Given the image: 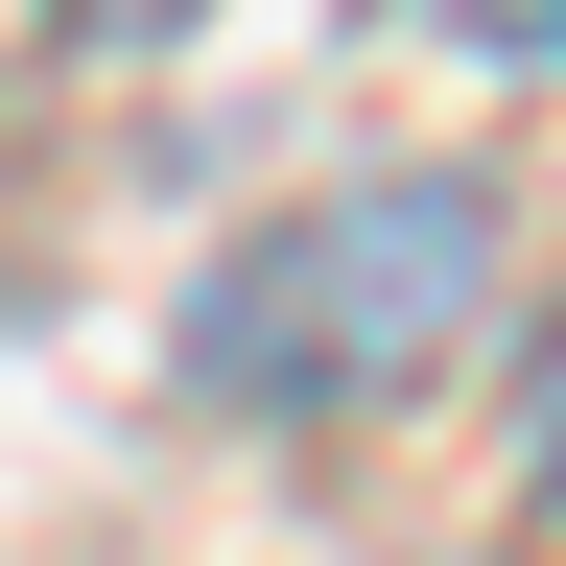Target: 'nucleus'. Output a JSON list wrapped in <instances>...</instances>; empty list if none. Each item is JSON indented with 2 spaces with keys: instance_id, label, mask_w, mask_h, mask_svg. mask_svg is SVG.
Masks as SVG:
<instances>
[{
  "instance_id": "2",
  "label": "nucleus",
  "mask_w": 566,
  "mask_h": 566,
  "mask_svg": "<svg viewBox=\"0 0 566 566\" xmlns=\"http://www.w3.org/2000/svg\"><path fill=\"white\" fill-rule=\"evenodd\" d=\"M543 472H566V331H543Z\"/></svg>"
},
{
  "instance_id": "1",
  "label": "nucleus",
  "mask_w": 566,
  "mask_h": 566,
  "mask_svg": "<svg viewBox=\"0 0 566 566\" xmlns=\"http://www.w3.org/2000/svg\"><path fill=\"white\" fill-rule=\"evenodd\" d=\"M283 307H331L307 354H283V401H401V378H424V331L472 307V212H449V189H354L331 237H307V260H260L212 331H283Z\"/></svg>"
}]
</instances>
